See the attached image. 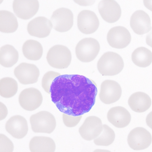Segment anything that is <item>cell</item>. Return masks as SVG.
<instances>
[{
    "label": "cell",
    "mask_w": 152,
    "mask_h": 152,
    "mask_svg": "<svg viewBox=\"0 0 152 152\" xmlns=\"http://www.w3.org/2000/svg\"><path fill=\"white\" fill-rule=\"evenodd\" d=\"M97 92L93 81L79 75H59L50 88L52 102L58 110L73 116L89 112L95 104Z\"/></svg>",
    "instance_id": "obj_1"
},
{
    "label": "cell",
    "mask_w": 152,
    "mask_h": 152,
    "mask_svg": "<svg viewBox=\"0 0 152 152\" xmlns=\"http://www.w3.org/2000/svg\"><path fill=\"white\" fill-rule=\"evenodd\" d=\"M124 67L121 57L114 52H106L97 63V69L104 76H114L120 73Z\"/></svg>",
    "instance_id": "obj_2"
},
{
    "label": "cell",
    "mask_w": 152,
    "mask_h": 152,
    "mask_svg": "<svg viewBox=\"0 0 152 152\" xmlns=\"http://www.w3.org/2000/svg\"><path fill=\"white\" fill-rule=\"evenodd\" d=\"M47 59L49 64L52 67L57 69H65L71 64L72 54L66 46L55 45L49 50Z\"/></svg>",
    "instance_id": "obj_3"
},
{
    "label": "cell",
    "mask_w": 152,
    "mask_h": 152,
    "mask_svg": "<svg viewBox=\"0 0 152 152\" xmlns=\"http://www.w3.org/2000/svg\"><path fill=\"white\" fill-rule=\"evenodd\" d=\"M100 48V45L96 39L91 38H85L80 41L76 45V57L81 62H91L98 55Z\"/></svg>",
    "instance_id": "obj_4"
},
{
    "label": "cell",
    "mask_w": 152,
    "mask_h": 152,
    "mask_svg": "<svg viewBox=\"0 0 152 152\" xmlns=\"http://www.w3.org/2000/svg\"><path fill=\"white\" fill-rule=\"evenodd\" d=\"M32 129L36 133H52L56 129V122L54 115L47 111H41L30 118Z\"/></svg>",
    "instance_id": "obj_5"
},
{
    "label": "cell",
    "mask_w": 152,
    "mask_h": 152,
    "mask_svg": "<svg viewBox=\"0 0 152 152\" xmlns=\"http://www.w3.org/2000/svg\"><path fill=\"white\" fill-rule=\"evenodd\" d=\"M127 141L130 147L133 150H144L151 145L152 137L146 129L137 127L131 131L128 135Z\"/></svg>",
    "instance_id": "obj_6"
},
{
    "label": "cell",
    "mask_w": 152,
    "mask_h": 152,
    "mask_svg": "<svg viewBox=\"0 0 152 152\" xmlns=\"http://www.w3.org/2000/svg\"><path fill=\"white\" fill-rule=\"evenodd\" d=\"M74 17L70 10L61 8L55 10L51 17L53 27L59 32L68 31L73 25Z\"/></svg>",
    "instance_id": "obj_7"
},
{
    "label": "cell",
    "mask_w": 152,
    "mask_h": 152,
    "mask_svg": "<svg viewBox=\"0 0 152 152\" xmlns=\"http://www.w3.org/2000/svg\"><path fill=\"white\" fill-rule=\"evenodd\" d=\"M107 41L112 48L123 49L130 43L131 36L125 27L117 26L111 28L107 34Z\"/></svg>",
    "instance_id": "obj_8"
},
{
    "label": "cell",
    "mask_w": 152,
    "mask_h": 152,
    "mask_svg": "<svg viewBox=\"0 0 152 152\" xmlns=\"http://www.w3.org/2000/svg\"><path fill=\"white\" fill-rule=\"evenodd\" d=\"M43 97L40 91L35 88L23 90L19 96L21 106L26 111H32L39 108L42 104Z\"/></svg>",
    "instance_id": "obj_9"
},
{
    "label": "cell",
    "mask_w": 152,
    "mask_h": 152,
    "mask_svg": "<svg viewBox=\"0 0 152 152\" xmlns=\"http://www.w3.org/2000/svg\"><path fill=\"white\" fill-rule=\"evenodd\" d=\"M14 74L20 83L27 85L37 82L40 72L35 65L23 63L15 68Z\"/></svg>",
    "instance_id": "obj_10"
},
{
    "label": "cell",
    "mask_w": 152,
    "mask_h": 152,
    "mask_svg": "<svg viewBox=\"0 0 152 152\" xmlns=\"http://www.w3.org/2000/svg\"><path fill=\"white\" fill-rule=\"evenodd\" d=\"M121 95V88L115 81L106 80L101 83L99 96L104 104H110L116 102Z\"/></svg>",
    "instance_id": "obj_11"
},
{
    "label": "cell",
    "mask_w": 152,
    "mask_h": 152,
    "mask_svg": "<svg viewBox=\"0 0 152 152\" xmlns=\"http://www.w3.org/2000/svg\"><path fill=\"white\" fill-rule=\"evenodd\" d=\"M103 130L101 119L96 116L87 117L79 129L80 135L86 140H93L98 137Z\"/></svg>",
    "instance_id": "obj_12"
},
{
    "label": "cell",
    "mask_w": 152,
    "mask_h": 152,
    "mask_svg": "<svg viewBox=\"0 0 152 152\" xmlns=\"http://www.w3.org/2000/svg\"><path fill=\"white\" fill-rule=\"evenodd\" d=\"M39 8L38 0H14L13 10L16 15L23 20L33 17Z\"/></svg>",
    "instance_id": "obj_13"
},
{
    "label": "cell",
    "mask_w": 152,
    "mask_h": 152,
    "mask_svg": "<svg viewBox=\"0 0 152 152\" xmlns=\"http://www.w3.org/2000/svg\"><path fill=\"white\" fill-rule=\"evenodd\" d=\"M99 20L93 11L84 10L78 15L77 26L82 33L86 34L94 33L99 27Z\"/></svg>",
    "instance_id": "obj_14"
},
{
    "label": "cell",
    "mask_w": 152,
    "mask_h": 152,
    "mask_svg": "<svg viewBox=\"0 0 152 152\" xmlns=\"http://www.w3.org/2000/svg\"><path fill=\"white\" fill-rule=\"evenodd\" d=\"M99 14L107 23H113L118 21L121 15V9L115 0H102L98 5Z\"/></svg>",
    "instance_id": "obj_15"
},
{
    "label": "cell",
    "mask_w": 152,
    "mask_h": 152,
    "mask_svg": "<svg viewBox=\"0 0 152 152\" xmlns=\"http://www.w3.org/2000/svg\"><path fill=\"white\" fill-rule=\"evenodd\" d=\"M52 27L51 21L44 17H38L29 22L27 31L31 36L44 38L49 35Z\"/></svg>",
    "instance_id": "obj_16"
},
{
    "label": "cell",
    "mask_w": 152,
    "mask_h": 152,
    "mask_svg": "<svg viewBox=\"0 0 152 152\" xmlns=\"http://www.w3.org/2000/svg\"><path fill=\"white\" fill-rule=\"evenodd\" d=\"M130 26L135 33L143 35L152 30L151 20L148 15L143 10L134 12L130 19Z\"/></svg>",
    "instance_id": "obj_17"
},
{
    "label": "cell",
    "mask_w": 152,
    "mask_h": 152,
    "mask_svg": "<svg viewBox=\"0 0 152 152\" xmlns=\"http://www.w3.org/2000/svg\"><path fill=\"white\" fill-rule=\"evenodd\" d=\"M6 129L14 137L18 139L23 138L28 133L27 121L21 115L12 116L6 123Z\"/></svg>",
    "instance_id": "obj_18"
},
{
    "label": "cell",
    "mask_w": 152,
    "mask_h": 152,
    "mask_svg": "<svg viewBox=\"0 0 152 152\" xmlns=\"http://www.w3.org/2000/svg\"><path fill=\"white\" fill-rule=\"evenodd\" d=\"M107 118L109 122L118 128H125L129 124L131 120L129 112L121 106L111 108L107 113Z\"/></svg>",
    "instance_id": "obj_19"
},
{
    "label": "cell",
    "mask_w": 152,
    "mask_h": 152,
    "mask_svg": "<svg viewBox=\"0 0 152 152\" xmlns=\"http://www.w3.org/2000/svg\"><path fill=\"white\" fill-rule=\"evenodd\" d=\"M128 104L132 111L136 113H142L150 108L152 101L147 94L143 92H137L130 96Z\"/></svg>",
    "instance_id": "obj_20"
},
{
    "label": "cell",
    "mask_w": 152,
    "mask_h": 152,
    "mask_svg": "<svg viewBox=\"0 0 152 152\" xmlns=\"http://www.w3.org/2000/svg\"><path fill=\"white\" fill-rule=\"evenodd\" d=\"M29 148L32 152H53L56 150V144L51 138L46 137H34L31 139Z\"/></svg>",
    "instance_id": "obj_21"
},
{
    "label": "cell",
    "mask_w": 152,
    "mask_h": 152,
    "mask_svg": "<svg viewBox=\"0 0 152 152\" xmlns=\"http://www.w3.org/2000/svg\"><path fill=\"white\" fill-rule=\"evenodd\" d=\"M18 24L15 16L10 11H0V31L4 33L15 32L18 28Z\"/></svg>",
    "instance_id": "obj_22"
},
{
    "label": "cell",
    "mask_w": 152,
    "mask_h": 152,
    "mask_svg": "<svg viewBox=\"0 0 152 152\" xmlns=\"http://www.w3.org/2000/svg\"><path fill=\"white\" fill-rule=\"evenodd\" d=\"M19 54L14 47L6 45L0 49V64L5 67H11L18 61Z\"/></svg>",
    "instance_id": "obj_23"
},
{
    "label": "cell",
    "mask_w": 152,
    "mask_h": 152,
    "mask_svg": "<svg viewBox=\"0 0 152 152\" xmlns=\"http://www.w3.org/2000/svg\"><path fill=\"white\" fill-rule=\"evenodd\" d=\"M23 52L27 59L37 61L41 58L43 54V48L39 42L34 40H28L24 43Z\"/></svg>",
    "instance_id": "obj_24"
},
{
    "label": "cell",
    "mask_w": 152,
    "mask_h": 152,
    "mask_svg": "<svg viewBox=\"0 0 152 152\" xmlns=\"http://www.w3.org/2000/svg\"><path fill=\"white\" fill-rule=\"evenodd\" d=\"M132 60L139 67H148L152 63V52L146 48L140 47L132 52Z\"/></svg>",
    "instance_id": "obj_25"
},
{
    "label": "cell",
    "mask_w": 152,
    "mask_h": 152,
    "mask_svg": "<svg viewBox=\"0 0 152 152\" xmlns=\"http://www.w3.org/2000/svg\"><path fill=\"white\" fill-rule=\"evenodd\" d=\"M18 90V84L13 78L6 77L0 80V95L3 97H12L16 95Z\"/></svg>",
    "instance_id": "obj_26"
},
{
    "label": "cell",
    "mask_w": 152,
    "mask_h": 152,
    "mask_svg": "<svg viewBox=\"0 0 152 152\" xmlns=\"http://www.w3.org/2000/svg\"><path fill=\"white\" fill-rule=\"evenodd\" d=\"M114 131L106 124L103 125V131L95 139V145L107 146L113 144L115 139Z\"/></svg>",
    "instance_id": "obj_27"
},
{
    "label": "cell",
    "mask_w": 152,
    "mask_h": 152,
    "mask_svg": "<svg viewBox=\"0 0 152 152\" xmlns=\"http://www.w3.org/2000/svg\"><path fill=\"white\" fill-rule=\"evenodd\" d=\"M60 75H61L60 74L53 71L48 72L44 75L42 78V85L43 89L46 92L50 94V87L53 81Z\"/></svg>",
    "instance_id": "obj_28"
},
{
    "label": "cell",
    "mask_w": 152,
    "mask_h": 152,
    "mask_svg": "<svg viewBox=\"0 0 152 152\" xmlns=\"http://www.w3.org/2000/svg\"><path fill=\"white\" fill-rule=\"evenodd\" d=\"M14 144L4 134H0V152H13Z\"/></svg>",
    "instance_id": "obj_29"
},
{
    "label": "cell",
    "mask_w": 152,
    "mask_h": 152,
    "mask_svg": "<svg viewBox=\"0 0 152 152\" xmlns=\"http://www.w3.org/2000/svg\"><path fill=\"white\" fill-rule=\"evenodd\" d=\"M82 117L80 116H73L64 113L63 115V121L65 125L67 127L72 128L76 126L80 122Z\"/></svg>",
    "instance_id": "obj_30"
},
{
    "label": "cell",
    "mask_w": 152,
    "mask_h": 152,
    "mask_svg": "<svg viewBox=\"0 0 152 152\" xmlns=\"http://www.w3.org/2000/svg\"><path fill=\"white\" fill-rule=\"evenodd\" d=\"M78 5L83 7H88L93 5L96 0H73Z\"/></svg>",
    "instance_id": "obj_31"
},
{
    "label": "cell",
    "mask_w": 152,
    "mask_h": 152,
    "mask_svg": "<svg viewBox=\"0 0 152 152\" xmlns=\"http://www.w3.org/2000/svg\"><path fill=\"white\" fill-rule=\"evenodd\" d=\"M1 116H0V120H3L5 119L8 115V110L6 106L1 102Z\"/></svg>",
    "instance_id": "obj_32"
},
{
    "label": "cell",
    "mask_w": 152,
    "mask_h": 152,
    "mask_svg": "<svg viewBox=\"0 0 152 152\" xmlns=\"http://www.w3.org/2000/svg\"><path fill=\"white\" fill-rule=\"evenodd\" d=\"M146 42L148 46L152 48V29L150 31V32L147 34Z\"/></svg>",
    "instance_id": "obj_33"
},
{
    "label": "cell",
    "mask_w": 152,
    "mask_h": 152,
    "mask_svg": "<svg viewBox=\"0 0 152 152\" xmlns=\"http://www.w3.org/2000/svg\"><path fill=\"white\" fill-rule=\"evenodd\" d=\"M147 125L152 129V111L150 112L146 118Z\"/></svg>",
    "instance_id": "obj_34"
},
{
    "label": "cell",
    "mask_w": 152,
    "mask_h": 152,
    "mask_svg": "<svg viewBox=\"0 0 152 152\" xmlns=\"http://www.w3.org/2000/svg\"><path fill=\"white\" fill-rule=\"evenodd\" d=\"M144 6L152 12V0H143Z\"/></svg>",
    "instance_id": "obj_35"
}]
</instances>
